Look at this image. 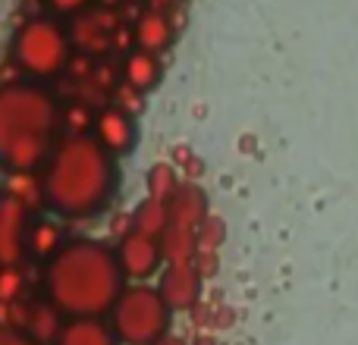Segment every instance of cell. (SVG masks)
<instances>
[{
    "label": "cell",
    "instance_id": "1",
    "mask_svg": "<svg viewBox=\"0 0 358 345\" xmlns=\"http://www.w3.org/2000/svg\"><path fill=\"white\" fill-rule=\"evenodd\" d=\"M120 161L92 135H60L41 170L44 214L66 223L101 216L120 191Z\"/></svg>",
    "mask_w": 358,
    "mask_h": 345
},
{
    "label": "cell",
    "instance_id": "2",
    "mask_svg": "<svg viewBox=\"0 0 358 345\" xmlns=\"http://www.w3.org/2000/svg\"><path fill=\"white\" fill-rule=\"evenodd\" d=\"M44 298L63 317H107L126 289L117 248L98 239H69L44 264Z\"/></svg>",
    "mask_w": 358,
    "mask_h": 345
},
{
    "label": "cell",
    "instance_id": "3",
    "mask_svg": "<svg viewBox=\"0 0 358 345\" xmlns=\"http://www.w3.org/2000/svg\"><path fill=\"white\" fill-rule=\"evenodd\" d=\"M60 142V107L38 82L0 85V172H41Z\"/></svg>",
    "mask_w": 358,
    "mask_h": 345
},
{
    "label": "cell",
    "instance_id": "4",
    "mask_svg": "<svg viewBox=\"0 0 358 345\" xmlns=\"http://www.w3.org/2000/svg\"><path fill=\"white\" fill-rule=\"evenodd\" d=\"M13 63L31 82L57 79L69 66L73 38L54 16H31L13 35Z\"/></svg>",
    "mask_w": 358,
    "mask_h": 345
},
{
    "label": "cell",
    "instance_id": "5",
    "mask_svg": "<svg viewBox=\"0 0 358 345\" xmlns=\"http://www.w3.org/2000/svg\"><path fill=\"white\" fill-rule=\"evenodd\" d=\"M107 317H110L107 323L113 327L120 345H155L164 336H170L173 311L161 298L157 286L132 283L123 289Z\"/></svg>",
    "mask_w": 358,
    "mask_h": 345
},
{
    "label": "cell",
    "instance_id": "6",
    "mask_svg": "<svg viewBox=\"0 0 358 345\" xmlns=\"http://www.w3.org/2000/svg\"><path fill=\"white\" fill-rule=\"evenodd\" d=\"M208 214H210L208 195L195 182H182V189L167 201V229L161 235V248H164V260L167 264L195 260L198 229H201Z\"/></svg>",
    "mask_w": 358,
    "mask_h": 345
},
{
    "label": "cell",
    "instance_id": "7",
    "mask_svg": "<svg viewBox=\"0 0 358 345\" xmlns=\"http://www.w3.org/2000/svg\"><path fill=\"white\" fill-rule=\"evenodd\" d=\"M113 248H117V260H120V267H123L126 283H129V279L132 283H145V279H151L155 273H161V267L167 264V260H164L161 239L126 233Z\"/></svg>",
    "mask_w": 358,
    "mask_h": 345
},
{
    "label": "cell",
    "instance_id": "8",
    "mask_svg": "<svg viewBox=\"0 0 358 345\" xmlns=\"http://www.w3.org/2000/svg\"><path fill=\"white\" fill-rule=\"evenodd\" d=\"M92 138L107 151L110 157H126L136 151L138 145V123L132 113L120 110V107L107 104L104 110L94 113V126H92Z\"/></svg>",
    "mask_w": 358,
    "mask_h": 345
},
{
    "label": "cell",
    "instance_id": "9",
    "mask_svg": "<svg viewBox=\"0 0 358 345\" xmlns=\"http://www.w3.org/2000/svg\"><path fill=\"white\" fill-rule=\"evenodd\" d=\"M204 277L198 273L195 260H182V264H167L157 279V292L167 302V308L179 314V311H192L201 302Z\"/></svg>",
    "mask_w": 358,
    "mask_h": 345
},
{
    "label": "cell",
    "instance_id": "10",
    "mask_svg": "<svg viewBox=\"0 0 358 345\" xmlns=\"http://www.w3.org/2000/svg\"><path fill=\"white\" fill-rule=\"evenodd\" d=\"M29 226H31L29 210L0 191V267H16L29 258L25 254Z\"/></svg>",
    "mask_w": 358,
    "mask_h": 345
},
{
    "label": "cell",
    "instance_id": "11",
    "mask_svg": "<svg viewBox=\"0 0 358 345\" xmlns=\"http://www.w3.org/2000/svg\"><path fill=\"white\" fill-rule=\"evenodd\" d=\"M164 79V63L157 54H148V50H129L123 60V85L136 88L138 94L148 98Z\"/></svg>",
    "mask_w": 358,
    "mask_h": 345
},
{
    "label": "cell",
    "instance_id": "12",
    "mask_svg": "<svg viewBox=\"0 0 358 345\" xmlns=\"http://www.w3.org/2000/svg\"><path fill=\"white\" fill-rule=\"evenodd\" d=\"M132 41H136L138 50H148V54L161 57L173 44V22H170V16L157 10H145L136 19V25H132Z\"/></svg>",
    "mask_w": 358,
    "mask_h": 345
},
{
    "label": "cell",
    "instance_id": "13",
    "mask_svg": "<svg viewBox=\"0 0 358 345\" xmlns=\"http://www.w3.org/2000/svg\"><path fill=\"white\" fill-rule=\"evenodd\" d=\"M54 345H120L104 317H66Z\"/></svg>",
    "mask_w": 358,
    "mask_h": 345
},
{
    "label": "cell",
    "instance_id": "14",
    "mask_svg": "<svg viewBox=\"0 0 358 345\" xmlns=\"http://www.w3.org/2000/svg\"><path fill=\"white\" fill-rule=\"evenodd\" d=\"M66 235H63V226L57 216L41 214V216H31V226H29V242H25V254L41 264H48L63 245H66Z\"/></svg>",
    "mask_w": 358,
    "mask_h": 345
},
{
    "label": "cell",
    "instance_id": "15",
    "mask_svg": "<svg viewBox=\"0 0 358 345\" xmlns=\"http://www.w3.org/2000/svg\"><path fill=\"white\" fill-rule=\"evenodd\" d=\"M63 323H66V317H63L48 298H41V302L29 304L22 333L31 336V339L41 342V345H54L57 336H60V330H63Z\"/></svg>",
    "mask_w": 358,
    "mask_h": 345
},
{
    "label": "cell",
    "instance_id": "16",
    "mask_svg": "<svg viewBox=\"0 0 358 345\" xmlns=\"http://www.w3.org/2000/svg\"><path fill=\"white\" fill-rule=\"evenodd\" d=\"M3 191L16 204H22L29 214H41L44 210V182L41 172H10L3 176Z\"/></svg>",
    "mask_w": 358,
    "mask_h": 345
},
{
    "label": "cell",
    "instance_id": "17",
    "mask_svg": "<svg viewBox=\"0 0 358 345\" xmlns=\"http://www.w3.org/2000/svg\"><path fill=\"white\" fill-rule=\"evenodd\" d=\"M164 229H167V204L155 201V198H145L129 216V233L148 235V239H161Z\"/></svg>",
    "mask_w": 358,
    "mask_h": 345
},
{
    "label": "cell",
    "instance_id": "18",
    "mask_svg": "<svg viewBox=\"0 0 358 345\" xmlns=\"http://www.w3.org/2000/svg\"><path fill=\"white\" fill-rule=\"evenodd\" d=\"M179 189H182V179H179L176 163L161 161V163H155V167L145 172V191H148V198H155V201L167 204Z\"/></svg>",
    "mask_w": 358,
    "mask_h": 345
},
{
    "label": "cell",
    "instance_id": "19",
    "mask_svg": "<svg viewBox=\"0 0 358 345\" xmlns=\"http://www.w3.org/2000/svg\"><path fill=\"white\" fill-rule=\"evenodd\" d=\"M29 292V273L22 264L0 267V304H19Z\"/></svg>",
    "mask_w": 358,
    "mask_h": 345
},
{
    "label": "cell",
    "instance_id": "20",
    "mask_svg": "<svg viewBox=\"0 0 358 345\" xmlns=\"http://www.w3.org/2000/svg\"><path fill=\"white\" fill-rule=\"evenodd\" d=\"M227 239V223L220 220L217 214H208L198 229V251H217Z\"/></svg>",
    "mask_w": 358,
    "mask_h": 345
},
{
    "label": "cell",
    "instance_id": "21",
    "mask_svg": "<svg viewBox=\"0 0 358 345\" xmlns=\"http://www.w3.org/2000/svg\"><path fill=\"white\" fill-rule=\"evenodd\" d=\"M142 104H145V94H138L136 88H129V85H120L117 91H113V107L132 113V117H138V113H142Z\"/></svg>",
    "mask_w": 358,
    "mask_h": 345
},
{
    "label": "cell",
    "instance_id": "22",
    "mask_svg": "<svg viewBox=\"0 0 358 345\" xmlns=\"http://www.w3.org/2000/svg\"><path fill=\"white\" fill-rule=\"evenodd\" d=\"M41 3H44V10L57 19V16H76L88 0H41Z\"/></svg>",
    "mask_w": 358,
    "mask_h": 345
},
{
    "label": "cell",
    "instance_id": "23",
    "mask_svg": "<svg viewBox=\"0 0 358 345\" xmlns=\"http://www.w3.org/2000/svg\"><path fill=\"white\" fill-rule=\"evenodd\" d=\"M0 345H41V342H35L31 336H25L22 330H3L0 327Z\"/></svg>",
    "mask_w": 358,
    "mask_h": 345
},
{
    "label": "cell",
    "instance_id": "24",
    "mask_svg": "<svg viewBox=\"0 0 358 345\" xmlns=\"http://www.w3.org/2000/svg\"><path fill=\"white\" fill-rule=\"evenodd\" d=\"M145 3H148V10H157V13H167L170 6L176 3V0H145Z\"/></svg>",
    "mask_w": 358,
    "mask_h": 345
},
{
    "label": "cell",
    "instance_id": "25",
    "mask_svg": "<svg viewBox=\"0 0 358 345\" xmlns=\"http://www.w3.org/2000/svg\"><path fill=\"white\" fill-rule=\"evenodd\" d=\"M155 345H185L182 339H176V336H164L161 342H155Z\"/></svg>",
    "mask_w": 358,
    "mask_h": 345
},
{
    "label": "cell",
    "instance_id": "26",
    "mask_svg": "<svg viewBox=\"0 0 358 345\" xmlns=\"http://www.w3.org/2000/svg\"><path fill=\"white\" fill-rule=\"evenodd\" d=\"M198 345H214V342H210V339H198Z\"/></svg>",
    "mask_w": 358,
    "mask_h": 345
}]
</instances>
